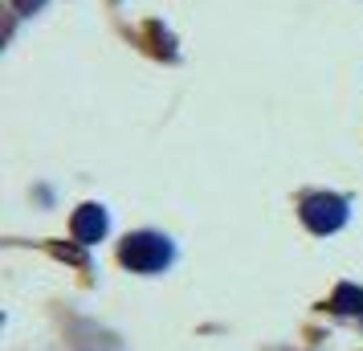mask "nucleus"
<instances>
[{
    "instance_id": "nucleus-5",
    "label": "nucleus",
    "mask_w": 363,
    "mask_h": 351,
    "mask_svg": "<svg viewBox=\"0 0 363 351\" xmlns=\"http://www.w3.org/2000/svg\"><path fill=\"white\" fill-rule=\"evenodd\" d=\"M33 4H41V0H17V9H21V13H33Z\"/></svg>"
},
{
    "instance_id": "nucleus-2",
    "label": "nucleus",
    "mask_w": 363,
    "mask_h": 351,
    "mask_svg": "<svg viewBox=\"0 0 363 351\" xmlns=\"http://www.w3.org/2000/svg\"><path fill=\"white\" fill-rule=\"evenodd\" d=\"M302 221L311 225L314 233H335V229L347 221V201L343 196L318 192V196H311V201L302 204Z\"/></svg>"
},
{
    "instance_id": "nucleus-3",
    "label": "nucleus",
    "mask_w": 363,
    "mask_h": 351,
    "mask_svg": "<svg viewBox=\"0 0 363 351\" xmlns=\"http://www.w3.org/2000/svg\"><path fill=\"white\" fill-rule=\"evenodd\" d=\"M69 229H74V241H82V245L102 241V233H106V208L102 204H82L74 213V221H69Z\"/></svg>"
},
{
    "instance_id": "nucleus-1",
    "label": "nucleus",
    "mask_w": 363,
    "mask_h": 351,
    "mask_svg": "<svg viewBox=\"0 0 363 351\" xmlns=\"http://www.w3.org/2000/svg\"><path fill=\"white\" fill-rule=\"evenodd\" d=\"M118 257H123V266H131L135 274H155V269H164L167 262H172V245L155 233H135V237L123 241Z\"/></svg>"
},
{
    "instance_id": "nucleus-4",
    "label": "nucleus",
    "mask_w": 363,
    "mask_h": 351,
    "mask_svg": "<svg viewBox=\"0 0 363 351\" xmlns=\"http://www.w3.org/2000/svg\"><path fill=\"white\" fill-rule=\"evenodd\" d=\"M335 311H343V315L363 311V294L355 290V286H339V290H335Z\"/></svg>"
}]
</instances>
